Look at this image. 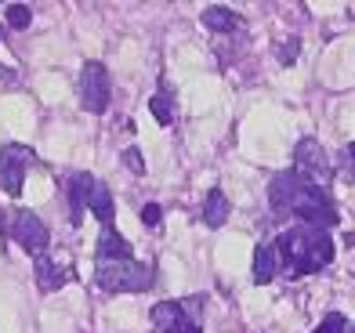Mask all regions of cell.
<instances>
[{"mask_svg":"<svg viewBox=\"0 0 355 333\" xmlns=\"http://www.w3.org/2000/svg\"><path fill=\"white\" fill-rule=\"evenodd\" d=\"M149 319L156 333H185L192 323H200V297L196 300H159V305H153Z\"/></svg>","mask_w":355,"mask_h":333,"instance_id":"8992f818","label":"cell"},{"mask_svg":"<svg viewBox=\"0 0 355 333\" xmlns=\"http://www.w3.org/2000/svg\"><path fill=\"white\" fill-rule=\"evenodd\" d=\"M0 37H4V22H0Z\"/></svg>","mask_w":355,"mask_h":333,"instance_id":"d4e9b609","label":"cell"},{"mask_svg":"<svg viewBox=\"0 0 355 333\" xmlns=\"http://www.w3.org/2000/svg\"><path fill=\"white\" fill-rule=\"evenodd\" d=\"M268 207L279 217H301V225H312L330 232L341 225V214H337V203L330 199V192L322 185L309 181L301 170H279L276 178L268 181Z\"/></svg>","mask_w":355,"mask_h":333,"instance_id":"6da1fadb","label":"cell"},{"mask_svg":"<svg viewBox=\"0 0 355 333\" xmlns=\"http://www.w3.org/2000/svg\"><path fill=\"white\" fill-rule=\"evenodd\" d=\"M149 113L156 116L159 127H171L174 123V102H171V87L167 84L159 87V94H153V98H149Z\"/></svg>","mask_w":355,"mask_h":333,"instance_id":"2e32d148","label":"cell"},{"mask_svg":"<svg viewBox=\"0 0 355 333\" xmlns=\"http://www.w3.org/2000/svg\"><path fill=\"white\" fill-rule=\"evenodd\" d=\"M185 333H203V330H200V323H192V326H189Z\"/></svg>","mask_w":355,"mask_h":333,"instance_id":"cb8c5ba5","label":"cell"},{"mask_svg":"<svg viewBox=\"0 0 355 333\" xmlns=\"http://www.w3.org/2000/svg\"><path fill=\"white\" fill-rule=\"evenodd\" d=\"M91 178H94V174L80 170V174H73L69 185H66V196H69V221H73V228H80V221H84V214H87V185H91Z\"/></svg>","mask_w":355,"mask_h":333,"instance_id":"8fae6325","label":"cell"},{"mask_svg":"<svg viewBox=\"0 0 355 333\" xmlns=\"http://www.w3.org/2000/svg\"><path fill=\"white\" fill-rule=\"evenodd\" d=\"M203 26L211 29V33H232L239 26V15L225 4H211V8H203Z\"/></svg>","mask_w":355,"mask_h":333,"instance_id":"9a60e30c","label":"cell"},{"mask_svg":"<svg viewBox=\"0 0 355 333\" xmlns=\"http://www.w3.org/2000/svg\"><path fill=\"white\" fill-rule=\"evenodd\" d=\"M141 225L145 228H159L164 225V207H159V203H145L141 207Z\"/></svg>","mask_w":355,"mask_h":333,"instance_id":"44dd1931","label":"cell"},{"mask_svg":"<svg viewBox=\"0 0 355 333\" xmlns=\"http://www.w3.org/2000/svg\"><path fill=\"white\" fill-rule=\"evenodd\" d=\"M276 253H279V264H286L290 279H301V276L322 272L334 261L337 246L330 240V232L312 228V225H294L276 240Z\"/></svg>","mask_w":355,"mask_h":333,"instance_id":"7a4b0ae2","label":"cell"},{"mask_svg":"<svg viewBox=\"0 0 355 333\" xmlns=\"http://www.w3.org/2000/svg\"><path fill=\"white\" fill-rule=\"evenodd\" d=\"M11 240L19 243L26 253L40 258V253H47L51 232H47V225H44L33 210H19V214H15V221H11Z\"/></svg>","mask_w":355,"mask_h":333,"instance_id":"ba28073f","label":"cell"},{"mask_svg":"<svg viewBox=\"0 0 355 333\" xmlns=\"http://www.w3.org/2000/svg\"><path fill=\"white\" fill-rule=\"evenodd\" d=\"M229 214H232L229 196H225L221 188H211V192H207V199H203V221H207L211 228H221L225 221H229Z\"/></svg>","mask_w":355,"mask_h":333,"instance_id":"5bb4252c","label":"cell"},{"mask_svg":"<svg viewBox=\"0 0 355 333\" xmlns=\"http://www.w3.org/2000/svg\"><path fill=\"white\" fill-rule=\"evenodd\" d=\"M4 19H8L11 29H29V22H33V8L29 4H8Z\"/></svg>","mask_w":355,"mask_h":333,"instance_id":"e0dca14e","label":"cell"},{"mask_svg":"<svg viewBox=\"0 0 355 333\" xmlns=\"http://www.w3.org/2000/svg\"><path fill=\"white\" fill-rule=\"evenodd\" d=\"M33 276H37V290H40V294H55V290L66 287V282H73V279H76L69 264H58V261L47 258V253H40V258H37Z\"/></svg>","mask_w":355,"mask_h":333,"instance_id":"9c48e42d","label":"cell"},{"mask_svg":"<svg viewBox=\"0 0 355 333\" xmlns=\"http://www.w3.org/2000/svg\"><path fill=\"white\" fill-rule=\"evenodd\" d=\"M153 264H141L135 258L123 261H94V282L105 294H145L153 287Z\"/></svg>","mask_w":355,"mask_h":333,"instance_id":"3957f363","label":"cell"},{"mask_svg":"<svg viewBox=\"0 0 355 333\" xmlns=\"http://www.w3.org/2000/svg\"><path fill=\"white\" fill-rule=\"evenodd\" d=\"M294 170H301L309 181H315V185H322V188H330V181H334V160L327 156V149L319 145L315 138H301L297 141V149H294Z\"/></svg>","mask_w":355,"mask_h":333,"instance_id":"5b68a950","label":"cell"},{"mask_svg":"<svg viewBox=\"0 0 355 333\" xmlns=\"http://www.w3.org/2000/svg\"><path fill=\"white\" fill-rule=\"evenodd\" d=\"M0 80H15V73H11V69H4V66H0Z\"/></svg>","mask_w":355,"mask_h":333,"instance_id":"603a6c76","label":"cell"},{"mask_svg":"<svg viewBox=\"0 0 355 333\" xmlns=\"http://www.w3.org/2000/svg\"><path fill=\"white\" fill-rule=\"evenodd\" d=\"M334 170H341L345 178L355 185V141H348V145L337 152V163H334Z\"/></svg>","mask_w":355,"mask_h":333,"instance_id":"ac0fdd59","label":"cell"},{"mask_svg":"<svg viewBox=\"0 0 355 333\" xmlns=\"http://www.w3.org/2000/svg\"><path fill=\"white\" fill-rule=\"evenodd\" d=\"M123 163H127V170H131V174H138V178H141V174H145V160H141V149H123Z\"/></svg>","mask_w":355,"mask_h":333,"instance_id":"7402d4cb","label":"cell"},{"mask_svg":"<svg viewBox=\"0 0 355 333\" xmlns=\"http://www.w3.org/2000/svg\"><path fill=\"white\" fill-rule=\"evenodd\" d=\"M87 210L98 217L102 225H112V217H116V203H112L109 185L98 181V178H91V185H87Z\"/></svg>","mask_w":355,"mask_h":333,"instance_id":"7c38bea8","label":"cell"},{"mask_svg":"<svg viewBox=\"0 0 355 333\" xmlns=\"http://www.w3.org/2000/svg\"><path fill=\"white\" fill-rule=\"evenodd\" d=\"M29 163H37V152L29 145H0V188L8 196H19L22 192V181H26V170Z\"/></svg>","mask_w":355,"mask_h":333,"instance_id":"52a82bcc","label":"cell"},{"mask_svg":"<svg viewBox=\"0 0 355 333\" xmlns=\"http://www.w3.org/2000/svg\"><path fill=\"white\" fill-rule=\"evenodd\" d=\"M312 333H348V319H345L341 312H330L327 319H322Z\"/></svg>","mask_w":355,"mask_h":333,"instance_id":"d6986e66","label":"cell"},{"mask_svg":"<svg viewBox=\"0 0 355 333\" xmlns=\"http://www.w3.org/2000/svg\"><path fill=\"white\" fill-rule=\"evenodd\" d=\"M276 276H279L276 243H257V246H254V287H268Z\"/></svg>","mask_w":355,"mask_h":333,"instance_id":"30bf717a","label":"cell"},{"mask_svg":"<svg viewBox=\"0 0 355 333\" xmlns=\"http://www.w3.org/2000/svg\"><path fill=\"white\" fill-rule=\"evenodd\" d=\"M297 58H301V37L283 40V47H279V66H294Z\"/></svg>","mask_w":355,"mask_h":333,"instance_id":"ffe728a7","label":"cell"},{"mask_svg":"<svg viewBox=\"0 0 355 333\" xmlns=\"http://www.w3.org/2000/svg\"><path fill=\"white\" fill-rule=\"evenodd\" d=\"M76 94H80V105L87 113L102 116L109 109V98H112V80H109V69L102 62H84L80 69V84H76Z\"/></svg>","mask_w":355,"mask_h":333,"instance_id":"277c9868","label":"cell"},{"mask_svg":"<svg viewBox=\"0 0 355 333\" xmlns=\"http://www.w3.org/2000/svg\"><path fill=\"white\" fill-rule=\"evenodd\" d=\"M123 258H135L127 235H120L112 225H105V232L98 235V246H94V261H123Z\"/></svg>","mask_w":355,"mask_h":333,"instance_id":"4fadbf2b","label":"cell"}]
</instances>
